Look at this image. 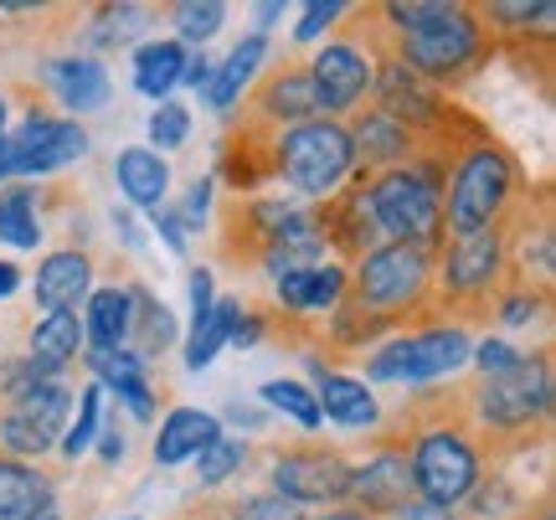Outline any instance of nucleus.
Wrapping results in <instances>:
<instances>
[{"label":"nucleus","mask_w":556,"mask_h":520,"mask_svg":"<svg viewBox=\"0 0 556 520\" xmlns=\"http://www.w3.org/2000/svg\"><path fill=\"white\" fill-rule=\"evenodd\" d=\"M402 26V67L422 78H448L479 52V21L458 5H387Z\"/></svg>","instance_id":"obj_1"},{"label":"nucleus","mask_w":556,"mask_h":520,"mask_svg":"<svg viewBox=\"0 0 556 520\" xmlns=\"http://www.w3.org/2000/svg\"><path fill=\"white\" fill-rule=\"evenodd\" d=\"M0 392H5V402H11L5 418H0V443H5V454L21 459V464L47 454V448L58 443L62 422H67V407H73L67 386L37 377L31 366H11Z\"/></svg>","instance_id":"obj_2"},{"label":"nucleus","mask_w":556,"mask_h":520,"mask_svg":"<svg viewBox=\"0 0 556 520\" xmlns=\"http://www.w3.org/2000/svg\"><path fill=\"white\" fill-rule=\"evenodd\" d=\"M366 212L377 221V232H387L392 242H413L428 248L443 227V196H438V180L428 170H387L366 196Z\"/></svg>","instance_id":"obj_3"},{"label":"nucleus","mask_w":556,"mask_h":520,"mask_svg":"<svg viewBox=\"0 0 556 520\" xmlns=\"http://www.w3.org/2000/svg\"><path fill=\"white\" fill-rule=\"evenodd\" d=\"M351 161H356L351 155V135L330 119H304L278 140V170L309 196L336 191L345 170H351Z\"/></svg>","instance_id":"obj_4"},{"label":"nucleus","mask_w":556,"mask_h":520,"mask_svg":"<svg viewBox=\"0 0 556 520\" xmlns=\"http://www.w3.org/2000/svg\"><path fill=\"white\" fill-rule=\"evenodd\" d=\"M516 191V165L500 150H475L469 161L454 170V186H448V227L454 238H469V232H484L490 221L505 212V201Z\"/></svg>","instance_id":"obj_5"},{"label":"nucleus","mask_w":556,"mask_h":520,"mask_svg":"<svg viewBox=\"0 0 556 520\" xmlns=\"http://www.w3.org/2000/svg\"><path fill=\"white\" fill-rule=\"evenodd\" d=\"M407 469H413V490L422 495V505H443V510H454L479 484L475 448L458 439L454 428H428V433L413 443Z\"/></svg>","instance_id":"obj_6"},{"label":"nucleus","mask_w":556,"mask_h":520,"mask_svg":"<svg viewBox=\"0 0 556 520\" xmlns=\"http://www.w3.org/2000/svg\"><path fill=\"white\" fill-rule=\"evenodd\" d=\"M428 248H413V242H387V248H366V258L356 268V289H361V304H371L381 315H392L402 304L422 300L428 289Z\"/></svg>","instance_id":"obj_7"},{"label":"nucleus","mask_w":556,"mask_h":520,"mask_svg":"<svg viewBox=\"0 0 556 520\" xmlns=\"http://www.w3.org/2000/svg\"><path fill=\"white\" fill-rule=\"evenodd\" d=\"M469 335L464 330H422V335H407V341H392L387 351L371 356V381H433L448 377L469 360Z\"/></svg>","instance_id":"obj_8"},{"label":"nucleus","mask_w":556,"mask_h":520,"mask_svg":"<svg viewBox=\"0 0 556 520\" xmlns=\"http://www.w3.org/2000/svg\"><path fill=\"white\" fill-rule=\"evenodd\" d=\"M546 407H552V366L541 356L536 360L520 356L510 371H500V377H490L479 386V413L495 428H526Z\"/></svg>","instance_id":"obj_9"},{"label":"nucleus","mask_w":556,"mask_h":520,"mask_svg":"<svg viewBox=\"0 0 556 520\" xmlns=\"http://www.w3.org/2000/svg\"><path fill=\"white\" fill-rule=\"evenodd\" d=\"M88 150V135L83 124L73 119H31L21 124L16 135L5 140V155H11V176H47V170H62L67 161H78Z\"/></svg>","instance_id":"obj_10"},{"label":"nucleus","mask_w":556,"mask_h":520,"mask_svg":"<svg viewBox=\"0 0 556 520\" xmlns=\"http://www.w3.org/2000/svg\"><path fill=\"white\" fill-rule=\"evenodd\" d=\"M274 495L289 505H319L351 495V464H340L325 448H294L274 459Z\"/></svg>","instance_id":"obj_11"},{"label":"nucleus","mask_w":556,"mask_h":520,"mask_svg":"<svg viewBox=\"0 0 556 520\" xmlns=\"http://www.w3.org/2000/svg\"><path fill=\"white\" fill-rule=\"evenodd\" d=\"M309 83H315L319 109H336V114H345V109L366 93V83H371V62L361 58L351 41H336V47H325V52L315 58Z\"/></svg>","instance_id":"obj_12"},{"label":"nucleus","mask_w":556,"mask_h":520,"mask_svg":"<svg viewBox=\"0 0 556 520\" xmlns=\"http://www.w3.org/2000/svg\"><path fill=\"white\" fill-rule=\"evenodd\" d=\"M500 227H484V232H469V238H454L448 258H443V289L448 294H479L490 289L500 274Z\"/></svg>","instance_id":"obj_13"},{"label":"nucleus","mask_w":556,"mask_h":520,"mask_svg":"<svg viewBox=\"0 0 556 520\" xmlns=\"http://www.w3.org/2000/svg\"><path fill=\"white\" fill-rule=\"evenodd\" d=\"M351 495H356L366 510H407L413 505V469H407V454H377V459L366 464V469H351Z\"/></svg>","instance_id":"obj_14"},{"label":"nucleus","mask_w":556,"mask_h":520,"mask_svg":"<svg viewBox=\"0 0 556 520\" xmlns=\"http://www.w3.org/2000/svg\"><path fill=\"white\" fill-rule=\"evenodd\" d=\"M88 258L83 253H52V258L37 268V304L47 315H73V304L88 294Z\"/></svg>","instance_id":"obj_15"},{"label":"nucleus","mask_w":556,"mask_h":520,"mask_svg":"<svg viewBox=\"0 0 556 520\" xmlns=\"http://www.w3.org/2000/svg\"><path fill=\"white\" fill-rule=\"evenodd\" d=\"M83 351V325L78 315H47V320L31 330V351H26V366L37 377H58L67 371Z\"/></svg>","instance_id":"obj_16"},{"label":"nucleus","mask_w":556,"mask_h":520,"mask_svg":"<svg viewBox=\"0 0 556 520\" xmlns=\"http://www.w3.org/2000/svg\"><path fill=\"white\" fill-rule=\"evenodd\" d=\"M88 366L99 371L103 392H119L129 402L135 418H150L155 413V397H150V381H144V360L135 351H88Z\"/></svg>","instance_id":"obj_17"},{"label":"nucleus","mask_w":556,"mask_h":520,"mask_svg":"<svg viewBox=\"0 0 556 520\" xmlns=\"http://www.w3.org/2000/svg\"><path fill=\"white\" fill-rule=\"evenodd\" d=\"M47 83L58 88V99L67 103V109H78V114H88V109H103L109 103V73H103L93 58H58L47 62Z\"/></svg>","instance_id":"obj_18"},{"label":"nucleus","mask_w":556,"mask_h":520,"mask_svg":"<svg viewBox=\"0 0 556 520\" xmlns=\"http://www.w3.org/2000/svg\"><path fill=\"white\" fill-rule=\"evenodd\" d=\"M222 433V422L212 413H197V407H176L170 418L160 422L155 433V459L160 464H180V459H197L206 443Z\"/></svg>","instance_id":"obj_19"},{"label":"nucleus","mask_w":556,"mask_h":520,"mask_svg":"<svg viewBox=\"0 0 556 520\" xmlns=\"http://www.w3.org/2000/svg\"><path fill=\"white\" fill-rule=\"evenodd\" d=\"M315 402H319V418L340 422V428H371V422H377V397H371L366 381H356V377H330V371H325Z\"/></svg>","instance_id":"obj_20"},{"label":"nucleus","mask_w":556,"mask_h":520,"mask_svg":"<svg viewBox=\"0 0 556 520\" xmlns=\"http://www.w3.org/2000/svg\"><path fill=\"white\" fill-rule=\"evenodd\" d=\"M407 150H413V135H407V124H402V119L381 114V109H371L366 119H356L351 155H361L366 165H397Z\"/></svg>","instance_id":"obj_21"},{"label":"nucleus","mask_w":556,"mask_h":520,"mask_svg":"<svg viewBox=\"0 0 556 520\" xmlns=\"http://www.w3.org/2000/svg\"><path fill=\"white\" fill-rule=\"evenodd\" d=\"M52 500V490L31 464L0 454V520H37V510Z\"/></svg>","instance_id":"obj_22"},{"label":"nucleus","mask_w":556,"mask_h":520,"mask_svg":"<svg viewBox=\"0 0 556 520\" xmlns=\"http://www.w3.org/2000/svg\"><path fill=\"white\" fill-rule=\"evenodd\" d=\"M345 289V268L336 263H315V268H299V274H278V300L289 309H330Z\"/></svg>","instance_id":"obj_23"},{"label":"nucleus","mask_w":556,"mask_h":520,"mask_svg":"<svg viewBox=\"0 0 556 520\" xmlns=\"http://www.w3.org/2000/svg\"><path fill=\"white\" fill-rule=\"evenodd\" d=\"M114 176H119L124 196L135 201V206H144V212H155L160 201H165V186H170V170H165V161H160L155 150H124Z\"/></svg>","instance_id":"obj_24"},{"label":"nucleus","mask_w":556,"mask_h":520,"mask_svg":"<svg viewBox=\"0 0 556 520\" xmlns=\"http://www.w3.org/2000/svg\"><path fill=\"white\" fill-rule=\"evenodd\" d=\"M180 67H186V47L180 41H144L135 52V88L144 99H160L180 83Z\"/></svg>","instance_id":"obj_25"},{"label":"nucleus","mask_w":556,"mask_h":520,"mask_svg":"<svg viewBox=\"0 0 556 520\" xmlns=\"http://www.w3.org/2000/svg\"><path fill=\"white\" fill-rule=\"evenodd\" d=\"M263 58H268V41H263V37L238 41V47H232V58L212 73V88H206V93H212V109H232V99L248 88V78L258 73Z\"/></svg>","instance_id":"obj_26"},{"label":"nucleus","mask_w":556,"mask_h":520,"mask_svg":"<svg viewBox=\"0 0 556 520\" xmlns=\"http://www.w3.org/2000/svg\"><path fill=\"white\" fill-rule=\"evenodd\" d=\"M93 351H119L129 335V294L124 289H99L88 300V330H83Z\"/></svg>","instance_id":"obj_27"},{"label":"nucleus","mask_w":556,"mask_h":520,"mask_svg":"<svg viewBox=\"0 0 556 520\" xmlns=\"http://www.w3.org/2000/svg\"><path fill=\"white\" fill-rule=\"evenodd\" d=\"M315 109H319V99H315V83H309V73H283V78H274L268 88H263V114H268V119L304 124Z\"/></svg>","instance_id":"obj_28"},{"label":"nucleus","mask_w":556,"mask_h":520,"mask_svg":"<svg viewBox=\"0 0 556 520\" xmlns=\"http://www.w3.org/2000/svg\"><path fill=\"white\" fill-rule=\"evenodd\" d=\"M238 315H242L238 300H217L206 320L191 325V351H186V366H191V371H201V366H212V360H217V351L227 345V335H232Z\"/></svg>","instance_id":"obj_29"},{"label":"nucleus","mask_w":556,"mask_h":520,"mask_svg":"<svg viewBox=\"0 0 556 520\" xmlns=\"http://www.w3.org/2000/svg\"><path fill=\"white\" fill-rule=\"evenodd\" d=\"M139 320V351L135 356H155V351H165V345L176 341V320H170V309L165 304H155L150 294H129V325Z\"/></svg>","instance_id":"obj_30"},{"label":"nucleus","mask_w":556,"mask_h":520,"mask_svg":"<svg viewBox=\"0 0 556 520\" xmlns=\"http://www.w3.org/2000/svg\"><path fill=\"white\" fill-rule=\"evenodd\" d=\"M0 238L11 242V248H37V238H41L37 201H31L26 186H16V191H5V196H0Z\"/></svg>","instance_id":"obj_31"},{"label":"nucleus","mask_w":556,"mask_h":520,"mask_svg":"<svg viewBox=\"0 0 556 520\" xmlns=\"http://www.w3.org/2000/svg\"><path fill=\"white\" fill-rule=\"evenodd\" d=\"M263 402L278 407V413H289L299 428H319V402L309 386H299V381H268L263 386Z\"/></svg>","instance_id":"obj_32"},{"label":"nucleus","mask_w":556,"mask_h":520,"mask_svg":"<svg viewBox=\"0 0 556 520\" xmlns=\"http://www.w3.org/2000/svg\"><path fill=\"white\" fill-rule=\"evenodd\" d=\"M242 459H248V448H242L238 439L217 433V439H212V443H206V448L197 454V474H201L206 484H222V480H232V474H238Z\"/></svg>","instance_id":"obj_33"},{"label":"nucleus","mask_w":556,"mask_h":520,"mask_svg":"<svg viewBox=\"0 0 556 520\" xmlns=\"http://www.w3.org/2000/svg\"><path fill=\"white\" fill-rule=\"evenodd\" d=\"M99 407H103V386H88L78 402V422H73L67 439H62V454H67V459H78V454L93 448V439H99Z\"/></svg>","instance_id":"obj_34"},{"label":"nucleus","mask_w":556,"mask_h":520,"mask_svg":"<svg viewBox=\"0 0 556 520\" xmlns=\"http://www.w3.org/2000/svg\"><path fill=\"white\" fill-rule=\"evenodd\" d=\"M222 21H227V11H222L217 0H206V5H176V26H180V37H191V41H206V37H217L222 31Z\"/></svg>","instance_id":"obj_35"},{"label":"nucleus","mask_w":556,"mask_h":520,"mask_svg":"<svg viewBox=\"0 0 556 520\" xmlns=\"http://www.w3.org/2000/svg\"><path fill=\"white\" fill-rule=\"evenodd\" d=\"M186 129H191V114H186L180 103H160L155 114H150V140H155L160 150L186 144Z\"/></svg>","instance_id":"obj_36"},{"label":"nucleus","mask_w":556,"mask_h":520,"mask_svg":"<svg viewBox=\"0 0 556 520\" xmlns=\"http://www.w3.org/2000/svg\"><path fill=\"white\" fill-rule=\"evenodd\" d=\"M232 516L238 520H299V505H289L283 495H248Z\"/></svg>","instance_id":"obj_37"},{"label":"nucleus","mask_w":556,"mask_h":520,"mask_svg":"<svg viewBox=\"0 0 556 520\" xmlns=\"http://www.w3.org/2000/svg\"><path fill=\"white\" fill-rule=\"evenodd\" d=\"M469 356H475L479 366L490 371V377H500V371H510V366L520 360V351H516V345H505V341H479Z\"/></svg>","instance_id":"obj_38"},{"label":"nucleus","mask_w":556,"mask_h":520,"mask_svg":"<svg viewBox=\"0 0 556 520\" xmlns=\"http://www.w3.org/2000/svg\"><path fill=\"white\" fill-rule=\"evenodd\" d=\"M340 11H345L340 0H315V5H304V21H299V41L319 37V31H325V26H330Z\"/></svg>","instance_id":"obj_39"},{"label":"nucleus","mask_w":556,"mask_h":520,"mask_svg":"<svg viewBox=\"0 0 556 520\" xmlns=\"http://www.w3.org/2000/svg\"><path fill=\"white\" fill-rule=\"evenodd\" d=\"M212 304H217L212 274H206V268H197V274H191V325L206 320V315H212Z\"/></svg>","instance_id":"obj_40"},{"label":"nucleus","mask_w":556,"mask_h":520,"mask_svg":"<svg viewBox=\"0 0 556 520\" xmlns=\"http://www.w3.org/2000/svg\"><path fill=\"white\" fill-rule=\"evenodd\" d=\"M490 16H500L505 26H526V21H552V5L541 0V5H490Z\"/></svg>","instance_id":"obj_41"},{"label":"nucleus","mask_w":556,"mask_h":520,"mask_svg":"<svg viewBox=\"0 0 556 520\" xmlns=\"http://www.w3.org/2000/svg\"><path fill=\"white\" fill-rule=\"evenodd\" d=\"M206 206H212V180H197V186H191V196H186V212H180V227L201 221L206 217Z\"/></svg>","instance_id":"obj_42"},{"label":"nucleus","mask_w":556,"mask_h":520,"mask_svg":"<svg viewBox=\"0 0 556 520\" xmlns=\"http://www.w3.org/2000/svg\"><path fill=\"white\" fill-rule=\"evenodd\" d=\"M212 58L206 52H197V58H186V67H180V83H191V88H212Z\"/></svg>","instance_id":"obj_43"},{"label":"nucleus","mask_w":556,"mask_h":520,"mask_svg":"<svg viewBox=\"0 0 556 520\" xmlns=\"http://www.w3.org/2000/svg\"><path fill=\"white\" fill-rule=\"evenodd\" d=\"M150 221L160 227V238L170 242V253H180V248H186V238H180V217H176V212H165V206H155V212H150Z\"/></svg>","instance_id":"obj_44"},{"label":"nucleus","mask_w":556,"mask_h":520,"mask_svg":"<svg viewBox=\"0 0 556 520\" xmlns=\"http://www.w3.org/2000/svg\"><path fill=\"white\" fill-rule=\"evenodd\" d=\"M263 335V325L258 320H242L238 315V325H232V335H227V341H238V345H253Z\"/></svg>","instance_id":"obj_45"},{"label":"nucleus","mask_w":556,"mask_h":520,"mask_svg":"<svg viewBox=\"0 0 556 520\" xmlns=\"http://www.w3.org/2000/svg\"><path fill=\"white\" fill-rule=\"evenodd\" d=\"M124 454V439H119V422H109V428H103V459L114 464Z\"/></svg>","instance_id":"obj_46"},{"label":"nucleus","mask_w":556,"mask_h":520,"mask_svg":"<svg viewBox=\"0 0 556 520\" xmlns=\"http://www.w3.org/2000/svg\"><path fill=\"white\" fill-rule=\"evenodd\" d=\"M407 516L413 520H458L454 510H443V505H407Z\"/></svg>","instance_id":"obj_47"},{"label":"nucleus","mask_w":556,"mask_h":520,"mask_svg":"<svg viewBox=\"0 0 556 520\" xmlns=\"http://www.w3.org/2000/svg\"><path fill=\"white\" fill-rule=\"evenodd\" d=\"M16 289H21L16 263H5V258H0V300H5V294H16Z\"/></svg>","instance_id":"obj_48"},{"label":"nucleus","mask_w":556,"mask_h":520,"mask_svg":"<svg viewBox=\"0 0 556 520\" xmlns=\"http://www.w3.org/2000/svg\"><path fill=\"white\" fill-rule=\"evenodd\" d=\"M315 520H366V510H330V516H315Z\"/></svg>","instance_id":"obj_49"},{"label":"nucleus","mask_w":556,"mask_h":520,"mask_svg":"<svg viewBox=\"0 0 556 520\" xmlns=\"http://www.w3.org/2000/svg\"><path fill=\"white\" fill-rule=\"evenodd\" d=\"M11 176V155H5V135H0V180Z\"/></svg>","instance_id":"obj_50"},{"label":"nucleus","mask_w":556,"mask_h":520,"mask_svg":"<svg viewBox=\"0 0 556 520\" xmlns=\"http://www.w3.org/2000/svg\"><path fill=\"white\" fill-rule=\"evenodd\" d=\"M0 129H5V99H0Z\"/></svg>","instance_id":"obj_51"},{"label":"nucleus","mask_w":556,"mask_h":520,"mask_svg":"<svg viewBox=\"0 0 556 520\" xmlns=\"http://www.w3.org/2000/svg\"><path fill=\"white\" fill-rule=\"evenodd\" d=\"M129 520H135V516H129Z\"/></svg>","instance_id":"obj_52"}]
</instances>
